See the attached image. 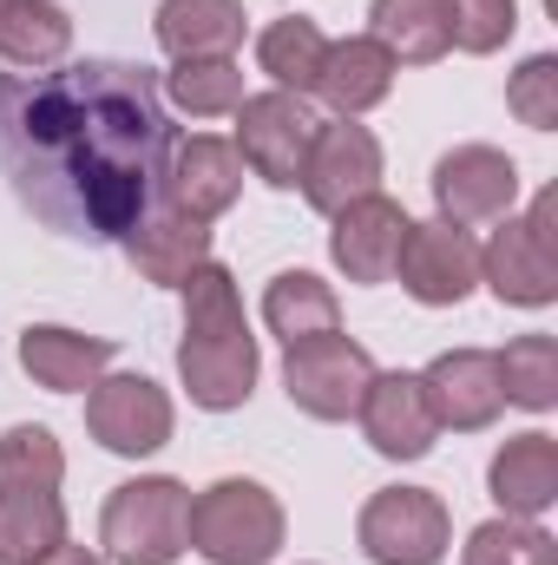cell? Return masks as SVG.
<instances>
[{
	"mask_svg": "<svg viewBox=\"0 0 558 565\" xmlns=\"http://www.w3.org/2000/svg\"><path fill=\"white\" fill-rule=\"evenodd\" d=\"M244 151L230 139H211V132H197V139H178L171 145V164H164V204H178L184 217H197V224H211V217H224L230 204H237V191H244Z\"/></svg>",
	"mask_w": 558,
	"mask_h": 565,
	"instance_id": "cell-13",
	"label": "cell"
},
{
	"mask_svg": "<svg viewBox=\"0 0 558 565\" xmlns=\"http://www.w3.org/2000/svg\"><path fill=\"white\" fill-rule=\"evenodd\" d=\"M73 46V20L53 0H0V60L20 73L60 66Z\"/></svg>",
	"mask_w": 558,
	"mask_h": 565,
	"instance_id": "cell-23",
	"label": "cell"
},
{
	"mask_svg": "<svg viewBox=\"0 0 558 565\" xmlns=\"http://www.w3.org/2000/svg\"><path fill=\"white\" fill-rule=\"evenodd\" d=\"M500 395L519 402V408H533V415L552 408L558 402V342L552 335H519V342H506V355H500Z\"/></svg>",
	"mask_w": 558,
	"mask_h": 565,
	"instance_id": "cell-29",
	"label": "cell"
},
{
	"mask_svg": "<svg viewBox=\"0 0 558 565\" xmlns=\"http://www.w3.org/2000/svg\"><path fill=\"white\" fill-rule=\"evenodd\" d=\"M395 277L401 289L427 302V309H453V302H466L473 296V282H480V244L460 231V224H408V237H401V257H395Z\"/></svg>",
	"mask_w": 558,
	"mask_h": 565,
	"instance_id": "cell-10",
	"label": "cell"
},
{
	"mask_svg": "<svg viewBox=\"0 0 558 565\" xmlns=\"http://www.w3.org/2000/svg\"><path fill=\"white\" fill-rule=\"evenodd\" d=\"M375 40L395 53V66H433L453 46V7L447 0H375L368 7Z\"/></svg>",
	"mask_w": 558,
	"mask_h": 565,
	"instance_id": "cell-22",
	"label": "cell"
},
{
	"mask_svg": "<svg viewBox=\"0 0 558 565\" xmlns=\"http://www.w3.org/2000/svg\"><path fill=\"white\" fill-rule=\"evenodd\" d=\"M420 382H427V402H433L440 427H453V434L493 427L500 408H506V395H500V355L493 349H447V355L427 362Z\"/></svg>",
	"mask_w": 558,
	"mask_h": 565,
	"instance_id": "cell-16",
	"label": "cell"
},
{
	"mask_svg": "<svg viewBox=\"0 0 558 565\" xmlns=\"http://www.w3.org/2000/svg\"><path fill=\"white\" fill-rule=\"evenodd\" d=\"M466 565H558V546L552 533H539L533 520H486V526H473V540H466Z\"/></svg>",
	"mask_w": 558,
	"mask_h": 565,
	"instance_id": "cell-30",
	"label": "cell"
},
{
	"mask_svg": "<svg viewBox=\"0 0 558 565\" xmlns=\"http://www.w3.org/2000/svg\"><path fill=\"white\" fill-rule=\"evenodd\" d=\"M178 126L139 60L0 73V178L66 244H126L164 191Z\"/></svg>",
	"mask_w": 558,
	"mask_h": 565,
	"instance_id": "cell-1",
	"label": "cell"
},
{
	"mask_svg": "<svg viewBox=\"0 0 558 565\" xmlns=\"http://www.w3.org/2000/svg\"><path fill=\"white\" fill-rule=\"evenodd\" d=\"M66 454L46 427H7L0 434V493H60Z\"/></svg>",
	"mask_w": 558,
	"mask_h": 565,
	"instance_id": "cell-28",
	"label": "cell"
},
{
	"mask_svg": "<svg viewBox=\"0 0 558 565\" xmlns=\"http://www.w3.org/2000/svg\"><path fill=\"white\" fill-rule=\"evenodd\" d=\"M322 53H329L322 26L302 20V13H289V20H277V26H264V40H257V60H264V73L277 79L282 93H315V79H322Z\"/></svg>",
	"mask_w": 558,
	"mask_h": 565,
	"instance_id": "cell-26",
	"label": "cell"
},
{
	"mask_svg": "<svg viewBox=\"0 0 558 565\" xmlns=\"http://www.w3.org/2000/svg\"><path fill=\"white\" fill-rule=\"evenodd\" d=\"M401 237H408V211L382 191L355 198L335 211V237H329V257L348 282H388L395 277V257H401Z\"/></svg>",
	"mask_w": 558,
	"mask_h": 565,
	"instance_id": "cell-15",
	"label": "cell"
},
{
	"mask_svg": "<svg viewBox=\"0 0 558 565\" xmlns=\"http://www.w3.org/2000/svg\"><path fill=\"white\" fill-rule=\"evenodd\" d=\"M184 546H197L211 565H270L282 553V507L257 480H217L191 500Z\"/></svg>",
	"mask_w": 558,
	"mask_h": 565,
	"instance_id": "cell-3",
	"label": "cell"
},
{
	"mask_svg": "<svg viewBox=\"0 0 558 565\" xmlns=\"http://www.w3.org/2000/svg\"><path fill=\"white\" fill-rule=\"evenodd\" d=\"M126 257H132V270L144 282H164V289H184L191 270H204L211 264V224H197V217H184L178 204H151L139 224L126 231Z\"/></svg>",
	"mask_w": 558,
	"mask_h": 565,
	"instance_id": "cell-17",
	"label": "cell"
},
{
	"mask_svg": "<svg viewBox=\"0 0 558 565\" xmlns=\"http://www.w3.org/2000/svg\"><path fill=\"white\" fill-rule=\"evenodd\" d=\"M158 93H171V106H184L191 119H217L244 106V66L237 60H178Z\"/></svg>",
	"mask_w": 558,
	"mask_h": 565,
	"instance_id": "cell-27",
	"label": "cell"
},
{
	"mask_svg": "<svg viewBox=\"0 0 558 565\" xmlns=\"http://www.w3.org/2000/svg\"><path fill=\"white\" fill-rule=\"evenodd\" d=\"M315 113H309V99L302 93H257V99H244L237 106V151H244V164L264 178V184H302V158H309V139H315Z\"/></svg>",
	"mask_w": 558,
	"mask_h": 565,
	"instance_id": "cell-8",
	"label": "cell"
},
{
	"mask_svg": "<svg viewBox=\"0 0 558 565\" xmlns=\"http://www.w3.org/2000/svg\"><path fill=\"white\" fill-rule=\"evenodd\" d=\"M382 184V145L368 126H355V119H335V126H315V139H309V158H302V191H309V204L315 211H342V204H355V198H368Z\"/></svg>",
	"mask_w": 558,
	"mask_h": 565,
	"instance_id": "cell-12",
	"label": "cell"
},
{
	"mask_svg": "<svg viewBox=\"0 0 558 565\" xmlns=\"http://www.w3.org/2000/svg\"><path fill=\"white\" fill-rule=\"evenodd\" d=\"M355 415H362L368 447L388 454V460H420V454L440 440V415H433V402H427V382L408 375V369H395V375L375 369V382H368V395H362Z\"/></svg>",
	"mask_w": 558,
	"mask_h": 565,
	"instance_id": "cell-14",
	"label": "cell"
},
{
	"mask_svg": "<svg viewBox=\"0 0 558 565\" xmlns=\"http://www.w3.org/2000/svg\"><path fill=\"white\" fill-rule=\"evenodd\" d=\"M66 540L60 493H0V565H33Z\"/></svg>",
	"mask_w": 558,
	"mask_h": 565,
	"instance_id": "cell-25",
	"label": "cell"
},
{
	"mask_svg": "<svg viewBox=\"0 0 558 565\" xmlns=\"http://www.w3.org/2000/svg\"><path fill=\"white\" fill-rule=\"evenodd\" d=\"M264 322H270V335H282V349H289V342H309V335L342 329V302H335V289L322 277L282 270L270 282V296H264Z\"/></svg>",
	"mask_w": 558,
	"mask_h": 565,
	"instance_id": "cell-24",
	"label": "cell"
},
{
	"mask_svg": "<svg viewBox=\"0 0 558 565\" xmlns=\"http://www.w3.org/2000/svg\"><path fill=\"white\" fill-rule=\"evenodd\" d=\"M395 53L375 40V33H348V40H329V53H322V79H315V93L342 113V119H355V113H368V106H382L388 93H395Z\"/></svg>",
	"mask_w": 558,
	"mask_h": 565,
	"instance_id": "cell-18",
	"label": "cell"
},
{
	"mask_svg": "<svg viewBox=\"0 0 558 565\" xmlns=\"http://www.w3.org/2000/svg\"><path fill=\"white\" fill-rule=\"evenodd\" d=\"M158 46L171 60H230L244 46V0H164Z\"/></svg>",
	"mask_w": 558,
	"mask_h": 565,
	"instance_id": "cell-20",
	"label": "cell"
},
{
	"mask_svg": "<svg viewBox=\"0 0 558 565\" xmlns=\"http://www.w3.org/2000/svg\"><path fill=\"white\" fill-rule=\"evenodd\" d=\"M368 382H375V355L362 342H348L342 329L309 335V342H289V355H282V388L315 422H348L362 408Z\"/></svg>",
	"mask_w": 558,
	"mask_h": 565,
	"instance_id": "cell-6",
	"label": "cell"
},
{
	"mask_svg": "<svg viewBox=\"0 0 558 565\" xmlns=\"http://www.w3.org/2000/svg\"><path fill=\"white\" fill-rule=\"evenodd\" d=\"M558 191H539L526 217H500V237L480 250V277L493 282L500 302L546 309L558 302Z\"/></svg>",
	"mask_w": 558,
	"mask_h": 565,
	"instance_id": "cell-4",
	"label": "cell"
},
{
	"mask_svg": "<svg viewBox=\"0 0 558 565\" xmlns=\"http://www.w3.org/2000/svg\"><path fill=\"white\" fill-rule=\"evenodd\" d=\"M178 375L197 408L230 415L257 388V335L244 322V296L224 264H204L184 277V342H178Z\"/></svg>",
	"mask_w": 558,
	"mask_h": 565,
	"instance_id": "cell-2",
	"label": "cell"
},
{
	"mask_svg": "<svg viewBox=\"0 0 558 565\" xmlns=\"http://www.w3.org/2000/svg\"><path fill=\"white\" fill-rule=\"evenodd\" d=\"M453 7V46L460 53H500L519 26L513 0H447Z\"/></svg>",
	"mask_w": 558,
	"mask_h": 565,
	"instance_id": "cell-32",
	"label": "cell"
},
{
	"mask_svg": "<svg viewBox=\"0 0 558 565\" xmlns=\"http://www.w3.org/2000/svg\"><path fill=\"white\" fill-rule=\"evenodd\" d=\"M493 500L513 520H539L558 500V440L552 434H519L493 454Z\"/></svg>",
	"mask_w": 558,
	"mask_h": 565,
	"instance_id": "cell-21",
	"label": "cell"
},
{
	"mask_svg": "<svg viewBox=\"0 0 558 565\" xmlns=\"http://www.w3.org/2000/svg\"><path fill=\"white\" fill-rule=\"evenodd\" d=\"M86 427L106 454H158L171 440V395L151 375H99L86 395Z\"/></svg>",
	"mask_w": 558,
	"mask_h": 565,
	"instance_id": "cell-9",
	"label": "cell"
},
{
	"mask_svg": "<svg viewBox=\"0 0 558 565\" xmlns=\"http://www.w3.org/2000/svg\"><path fill=\"white\" fill-rule=\"evenodd\" d=\"M33 565H106V559H99V553H86V546H66V540H60L46 559H33Z\"/></svg>",
	"mask_w": 558,
	"mask_h": 565,
	"instance_id": "cell-33",
	"label": "cell"
},
{
	"mask_svg": "<svg viewBox=\"0 0 558 565\" xmlns=\"http://www.w3.org/2000/svg\"><path fill=\"white\" fill-rule=\"evenodd\" d=\"M184 520H191V493L178 480H126V487H112L106 520H99L106 559L171 565L184 553Z\"/></svg>",
	"mask_w": 558,
	"mask_h": 565,
	"instance_id": "cell-5",
	"label": "cell"
},
{
	"mask_svg": "<svg viewBox=\"0 0 558 565\" xmlns=\"http://www.w3.org/2000/svg\"><path fill=\"white\" fill-rule=\"evenodd\" d=\"M375 565H440L447 559V507L427 487H382L355 526Z\"/></svg>",
	"mask_w": 558,
	"mask_h": 565,
	"instance_id": "cell-7",
	"label": "cell"
},
{
	"mask_svg": "<svg viewBox=\"0 0 558 565\" xmlns=\"http://www.w3.org/2000/svg\"><path fill=\"white\" fill-rule=\"evenodd\" d=\"M506 106L519 113V126H533V132H552V126H558V60H552V53H533V60L513 73V86H506Z\"/></svg>",
	"mask_w": 558,
	"mask_h": 565,
	"instance_id": "cell-31",
	"label": "cell"
},
{
	"mask_svg": "<svg viewBox=\"0 0 558 565\" xmlns=\"http://www.w3.org/2000/svg\"><path fill=\"white\" fill-rule=\"evenodd\" d=\"M20 369H26L40 388H53V395H79V388H93V382L112 369V342H106V335H79V329L40 322V329L20 335Z\"/></svg>",
	"mask_w": 558,
	"mask_h": 565,
	"instance_id": "cell-19",
	"label": "cell"
},
{
	"mask_svg": "<svg viewBox=\"0 0 558 565\" xmlns=\"http://www.w3.org/2000/svg\"><path fill=\"white\" fill-rule=\"evenodd\" d=\"M513 198H519V164L493 145H460L433 164V204H440V224H493V217H513Z\"/></svg>",
	"mask_w": 558,
	"mask_h": 565,
	"instance_id": "cell-11",
	"label": "cell"
}]
</instances>
